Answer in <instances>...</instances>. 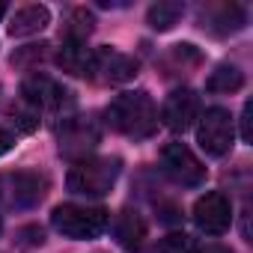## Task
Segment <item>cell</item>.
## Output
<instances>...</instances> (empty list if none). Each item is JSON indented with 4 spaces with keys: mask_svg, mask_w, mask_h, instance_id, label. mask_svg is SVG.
I'll return each instance as SVG.
<instances>
[{
    "mask_svg": "<svg viewBox=\"0 0 253 253\" xmlns=\"http://www.w3.org/2000/svg\"><path fill=\"white\" fill-rule=\"evenodd\" d=\"M104 116H107V125L113 131H119L125 137H134V140H146L158 128V107L149 98V92H143V89L116 95L107 104Z\"/></svg>",
    "mask_w": 253,
    "mask_h": 253,
    "instance_id": "cell-1",
    "label": "cell"
},
{
    "mask_svg": "<svg viewBox=\"0 0 253 253\" xmlns=\"http://www.w3.org/2000/svg\"><path fill=\"white\" fill-rule=\"evenodd\" d=\"M51 223L60 235L75 238V241H89L98 238L110 226V211L101 206H78V203H63L51 211Z\"/></svg>",
    "mask_w": 253,
    "mask_h": 253,
    "instance_id": "cell-2",
    "label": "cell"
},
{
    "mask_svg": "<svg viewBox=\"0 0 253 253\" xmlns=\"http://www.w3.org/2000/svg\"><path fill=\"white\" fill-rule=\"evenodd\" d=\"M119 170H122L119 158H84L72 164L66 185L72 194H81V197H104L116 185Z\"/></svg>",
    "mask_w": 253,
    "mask_h": 253,
    "instance_id": "cell-3",
    "label": "cell"
},
{
    "mask_svg": "<svg viewBox=\"0 0 253 253\" xmlns=\"http://www.w3.org/2000/svg\"><path fill=\"white\" fill-rule=\"evenodd\" d=\"M48 194V179L36 170H18L0 176V206L3 209H33Z\"/></svg>",
    "mask_w": 253,
    "mask_h": 253,
    "instance_id": "cell-4",
    "label": "cell"
},
{
    "mask_svg": "<svg viewBox=\"0 0 253 253\" xmlns=\"http://www.w3.org/2000/svg\"><path fill=\"white\" fill-rule=\"evenodd\" d=\"M197 143L206 155H226L235 143V119L226 107H209L197 125Z\"/></svg>",
    "mask_w": 253,
    "mask_h": 253,
    "instance_id": "cell-5",
    "label": "cell"
},
{
    "mask_svg": "<svg viewBox=\"0 0 253 253\" xmlns=\"http://www.w3.org/2000/svg\"><path fill=\"white\" fill-rule=\"evenodd\" d=\"M101 143V125L92 116H72L60 128V155L75 161L89 158V152Z\"/></svg>",
    "mask_w": 253,
    "mask_h": 253,
    "instance_id": "cell-6",
    "label": "cell"
},
{
    "mask_svg": "<svg viewBox=\"0 0 253 253\" xmlns=\"http://www.w3.org/2000/svg\"><path fill=\"white\" fill-rule=\"evenodd\" d=\"M161 167L164 173L176 182V185H185V188H200L206 182V167L203 161L185 146V143H167L161 149Z\"/></svg>",
    "mask_w": 253,
    "mask_h": 253,
    "instance_id": "cell-7",
    "label": "cell"
},
{
    "mask_svg": "<svg viewBox=\"0 0 253 253\" xmlns=\"http://www.w3.org/2000/svg\"><path fill=\"white\" fill-rule=\"evenodd\" d=\"M140 63L131 54H122L116 48H95L92 51V63H89V78L101 81V84H125L137 78Z\"/></svg>",
    "mask_w": 253,
    "mask_h": 253,
    "instance_id": "cell-8",
    "label": "cell"
},
{
    "mask_svg": "<svg viewBox=\"0 0 253 253\" xmlns=\"http://www.w3.org/2000/svg\"><path fill=\"white\" fill-rule=\"evenodd\" d=\"M21 98H24V104L33 107L36 113H39V110H60V107L69 101V89H66L60 81H54L51 75L36 72V75H27V78H24V84H21Z\"/></svg>",
    "mask_w": 253,
    "mask_h": 253,
    "instance_id": "cell-9",
    "label": "cell"
},
{
    "mask_svg": "<svg viewBox=\"0 0 253 253\" xmlns=\"http://www.w3.org/2000/svg\"><path fill=\"white\" fill-rule=\"evenodd\" d=\"M194 223L206 235H223L232 223V206L220 191H209L194 203Z\"/></svg>",
    "mask_w": 253,
    "mask_h": 253,
    "instance_id": "cell-10",
    "label": "cell"
},
{
    "mask_svg": "<svg viewBox=\"0 0 253 253\" xmlns=\"http://www.w3.org/2000/svg\"><path fill=\"white\" fill-rule=\"evenodd\" d=\"M197 113H200V98L191 86L173 89L164 98V107H161V119L170 131H188L197 119Z\"/></svg>",
    "mask_w": 253,
    "mask_h": 253,
    "instance_id": "cell-11",
    "label": "cell"
},
{
    "mask_svg": "<svg viewBox=\"0 0 253 253\" xmlns=\"http://www.w3.org/2000/svg\"><path fill=\"white\" fill-rule=\"evenodd\" d=\"M247 21V12L238 3H203L200 6V27L209 30L211 36H229L238 33Z\"/></svg>",
    "mask_w": 253,
    "mask_h": 253,
    "instance_id": "cell-12",
    "label": "cell"
},
{
    "mask_svg": "<svg viewBox=\"0 0 253 253\" xmlns=\"http://www.w3.org/2000/svg\"><path fill=\"white\" fill-rule=\"evenodd\" d=\"M113 235H116L119 247H125V250H140L143 247V238H146V220L134 209H122L116 214V220H113Z\"/></svg>",
    "mask_w": 253,
    "mask_h": 253,
    "instance_id": "cell-13",
    "label": "cell"
},
{
    "mask_svg": "<svg viewBox=\"0 0 253 253\" xmlns=\"http://www.w3.org/2000/svg\"><path fill=\"white\" fill-rule=\"evenodd\" d=\"M51 24V12L48 6H39V3H30V6H21L12 21H9V36L12 39H24V36H33L39 30H45Z\"/></svg>",
    "mask_w": 253,
    "mask_h": 253,
    "instance_id": "cell-14",
    "label": "cell"
},
{
    "mask_svg": "<svg viewBox=\"0 0 253 253\" xmlns=\"http://www.w3.org/2000/svg\"><path fill=\"white\" fill-rule=\"evenodd\" d=\"M57 63L63 72L78 75V78H89V63H92V51L86 48V42H72L63 39V48L57 51Z\"/></svg>",
    "mask_w": 253,
    "mask_h": 253,
    "instance_id": "cell-15",
    "label": "cell"
},
{
    "mask_svg": "<svg viewBox=\"0 0 253 253\" xmlns=\"http://www.w3.org/2000/svg\"><path fill=\"white\" fill-rule=\"evenodd\" d=\"M182 15H185V6H182V3H176V0H161V3L149 6L146 21H149L152 30H161V33H164V30H173Z\"/></svg>",
    "mask_w": 253,
    "mask_h": 253,
    "instance_id": "cell-16",
    "label": "cell"
},
{
    "mask_svg": "<svg viewBox=\"0 0 253 253\" xmlns=\"http://www.w3.org/2000/svg\"><path fill=\"white\" fill-rule=\"evenodd\" d=\"M241 86H244V75L235 66H217L211 72V78L206 81L209 92H238Z\"/></svg>",
    "mask_w": 253,
    "mask_h": 253,
    "instance_id": "cell-17",
    "label": "cell"
},
{
    "mask_svg": "<svg viewBox=\"0 0 253 253\" xmlns=\"http://www.w3.org/2000/svg\"><path fill=\"white\" fill-rule=\"evenodd\" d=\"M92 30H95L92 12H86V9H72L69 27H66V39H72V42H86Z\"/></svg>",
    "mask_w": 253,
    "mask_h": 253,
    "instance_id": "cell-18",
    "label": "cell"
},
{
    "mask_svg": "<svg viewBox=\"0 0 253 253\" xmlns=\"http://www.w3.org/2000/svg\"><path fill=\"white\" fill-rule=\"evenodd\" d=\"M155 253H191V238L185 232H173V235L158 241Z\"/></svg>",
    "mask_w": 253,
    "mask_h": 253,
    "instance_id": "cell-19",
    "label": "cell"
},
{
    "mask_svg": "<svg viewBox=\"0 0 253 253\" xmlns=\"http://www.w3.org/2000/svg\"><path fill=\"white\" fill-rule=\"evenodd\" d=\"M191 253H232V250L223 247V244H217V241H206L203 247H197V250H191Z\"/></svg>",
    "mask_w": 253,
    "mask_h": 253,
    "instance_id": "cell-20",
    "label": "cell"
},
{
    "mask_svg": "<svg viewBox=\"0 0 253 253\" xmlns=\"http://www.w3.org/2000/svg\"><path fill=\"white\" fill-rule=\"evenodd\" d=\"M12 143H15V140H12V134L3 128V125H0V155H6V152L12 149Z\"/></svg>",
    "mask_w": 253,
    "mask_h": 253,
    "instance_id": "cell-21",
    "label": "cell"
},
{
    "mask_svg": "<svg viewBox=\"0 0 253 253\" xmlns=\"http://www.w3.org/2000/svg\"><path fill=\"white\" fill-rule=\"evenodd\" d=\"M241 137L250 140V101L244 104V119H241Z\"/></svg>",
    "mask_w": 253,
    "mask_h": 253,
    "instance_id": "cell-22",
    "label": "cell"
},
{
    "mask_svg": "<svg viewBox=\"0 0 253 253\" xmlns=\"http://www.w3.org/2000/svg\"><path fill=\"white\" fill-rule=\"evenodd\" d=\"M6 15V3H0V18H3Z\"/></svg>",
    "mask_w": 253,
    "mask_h": 253,
    "instance_id": "cell-23",
    "label": "cell"
},
{
    "mask_svg": "<svg viewBox=\"0 0 253 253\" xmlns=\"http://www.w3.org/2000/svg\"><path fill=\"white\" fill-rule=\"evenodd\" d=\"M0 229H3V220H0Z\"/></svg>",
    "mask_w": 253,
    "mask_h": 253,
    "instance_id": "cell-24",
    "label": "cell"
}]
</instances>
